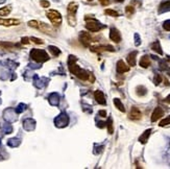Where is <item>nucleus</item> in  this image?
I'll return each mask as SVG.
<instances>
[{
	"label": "nucleus",
	"mask_w": 170,
	"mask_h": 169,
	"mask_svg": "<svg viewBox=\"0 0 170 169\" xmlns=\"http://www.w3.org/2000/svg\"><path fill=\"white\" fill-rule=\"evenodd\" d=\"M76 56H69L68 58V68L69 71H70L72 74H74L76 77H78L81 80H90V77L92 79H94V76L92 73H89L88 71L84 70V69H81L76 64Z\"/></svg>",
	"instance_id": "f257e3e1"
},
{
	"label": "nucleus",
	"mask_w": 170,
	"mask_h": 169,
	"mask_svg": "<svg viewBox=\"0 0 170 169\" xmlns=\"http://www.w3.org/2000/svg\"><path fill=\"white\" fill-rule=\"evenodd\" d=\"M78 10V4L76 2H70L67 7V21L69 25H76V13Z\"/></svg>",
	"instance_id": "f03ea898"
},
{
	"label": "nucleus",
	"mask_w": 170,
	"mask_h": 169,
	"mask_svg": "<svg viewBox=\"0 0 170 169\" xmlns=\"http://www.w3.org/2000/svg\"><path fill=\"white\" fill-rule=\"evenodd\" d=\"M28 26L32 28H36V29H39L40 31H42L43 34H47L49 36H53L52 32H54L53 28L51 27L50 25L44 23V22L41 21H37V20H32V21L28 22Z\"/></svg>",
	"instance_id": "7ed1b4c3"
},
{
	"label": "nucleus",
	"mask_w": 170,
	"mask_h": 169,
	"mask_svg": "<svg viewBox=\"0 0 170 169\" xmlns=\"http://www.w3.org/2000/svg\"><path fill=\"white\" fill-rule=\"evenodd\" d=\"M85 20H86V28L91 32H97L104 27V26L102 25L99 21H97L94 17H88V16H86Z\"/></svg>",
	"instance_id": "20e7f679"
},
{
	"label": "nucleus",
	"mask_w": 170,
	"mask_h": 169,
	"mask_svg": "<svg viewBox=\"0 0 170 169\" xmlns=\"http://www.w3.org/2000/svg\"><path fill=\"white\" fill-rule=\"evenodd\" d=\"M29 56L32 61L37 63H44L49 60V56L47 52L42 49H32L29 53Z\"/></svg>",
	"instance_id": "39448f33"
},
{
	"label": "nucleus",
	"mask_w": 170,
	"mask_h": 169,
	"mask_svg": "<svg viewBox=\"0 0 170 169\" xmlns=\"http://www.w3.org/2000/svg\"><path fill=\"white\" fill-rule=\"evenodd\" d=\"M46 16L50 20V22L52 23L53 26H55V27L61 26V24L63 22V18L60 12L55 11V10H48L46 13Z\"/></svg>",
	"instance_id": "423d86ee"
},
{
	"label": "nucleus",
	"mask_w": 170,
	"mask_h": 169,
	"mask_svg": "<svg viewBox=\"0 0 170 169\" xmlns=\"http://www.w3.org/2000/svg\"><path fill=\"white\" fill-rule=\"evenodd\" d=\"M69 123V117L65 113H62L54 119V124L58 127H65Z\"/></svg>",
	"instance_id": "0eeeda50"
},
{
	"label": "nucleus",
	"mask_w": 170,
	"mask_h": 169,
	"mask_svg": "<svg viewBox=\"0 0 170 169\" xmlns=\"http://www.w3.org/2000/svg\"><path fill=\"white\" fill-rule=\"evenodd\" d=\"M79 41H81V43L83 44L85 47H88V46L92 43L93 39H92V37L90 36L89 32L81 31V34H79Z\"/></svg>",
	"instance_id": "6e6552de"
},
{
	"label": "nucleus",
	"mask_w": 170,
	"mask_h": 169,
	"mask_svg": "<svg viewBox=\"0 0 170 169\" xmlns=\"http://www.w3.org/2000/svg\"><path fill=\"white\" fill-rule=\"evenodd\" d=\"M110 39L115 42V43H120L121 42V34H120V31L115 27H111L110 29Z\"/></svg>",
	"instance_id": "1a4fd4ad"
},
{
	"label": "nucleus",
	"mask_w": 170,
	"mask_h": 169,
	"mask_svg": "<svg viewBox=\"0 0 170 169\" xmlns=\"http://www.w3.org/2000/svg\"><path fill=\"white\" fill-rule=\"evenodd\" d=\"M16 111H14L13 109H7L3 113V117L7 122H13L17 120V116H16Z\"/></svg>",
	"instance_id": "9d476101"
},
{
	"label": "nucleus",
	"mask_w": 170,
	"mask_h": 169,
	"mask_svg": "<svg viewBox=\"0 0 170 169\" xmlns=\"http://www.w3.org/2000/svg\"><path fill=\"white\" fill-rule=\"evenodd\" d=\"M23 127L25 131L27 132H32L36 129V121L32 118H27L23 121Z\"/></svg>",
	"instance_id": "9b49d317"
},
{
	"label": "nucleus",
	"mask_w": 170,
	"mask_h": 169,
	"mask_svg": "<svg viewBox=\"0 0 170 169\" xmlns=\"http://www.w3.org/2000/svg\"><path fill=\"white\" fill-rule=\"evenodd\" d=\"M116 71H117V73H119V74L128 72V71H130V66H128L123 61L120 60L118 61L117 65H116Z\"/></svg>",
	"instance_id": "f8f14e48"
},
{
	"label": "nucleus",
	"mask_w": 170,
	"mask_h": 169,
	"mask_svg": "<svg viewBox=\"0 0 170 169\" xmlns=\"http://www.w3.org/2000/svg\"><path fill=\"white\" fill-rule=\"evenodd\" d=\"M164 116V110L162 109L161 107H158L153 110L152 114H151V121L155 122L158 121L159 119H161L162 117Z\"/></svg>",
	"instance_id": "ddd939ff"
},
{
	"label": "nucleus",
	"mask_w": 170,
	"mask_h": 169,
	"mask_svg": "<svg viewBox=\"0 0 170 169\" xmlns=\"http://www.w3.org/2000/svg\"><path fill=\"white\" fill-rule=\"evenodd\" d=\"M94 97H95V100L97 103L101 105H106V96H104L103 92L100 90H97L94 92Z\"/></svg>",
	"instance_id": "4468645a"
},
{
	"label": "nucleus",
	"mask_w": 170,
	"mask_h": 169,
	"mask_svg": "<svg viewBox=\"0 0 170 169\" xmlns=\"http://www.w3.org/2000/svg\"><path fill=\"white\" fill-rule=\"evenodd\" d=\"M128 117H130V119H132V120H140L141 118H142V113H141V111L139 110V108L133 107L130 112Z\"/></svg>",
	"instance_id": "2eb2a0df"
},
{
	"label": "nucleus",
	"mask_w": 170,
	"mask_h": 169,
	"mask_svg": "<svg viewBox=\"0 0 170 169\" xmlns=\"http://www.w3.org/2000/svg\"><path fill=\"white\" fill-rule=\"evenodd\" d=\"M20 24V21L18 19H2L0 18V25L2 26H17Z\"/></svg>",
	"instance_id": "dca6fc26"
},
{
	"label": "nucleus",
	"mask_w": 170,
	"mask_h": 169,
	"mask_svg": "<svg viewBox=\"0 0 170 169\" xmlns=\"http://www.w3.org/2000/svg\"><path fill=\"white\" fill-rule=\"evenodd\" d=\"M91 50L94 52H102V51H111V52H114L115 49L114 47L111 45H106V46H93L91 47Z\"/></svg>",
	"instance_id": "f3484780"
},
{
	"label": "nucleus",
	"mask_w": 170,
	"mask_h": 169,
	"mask_svg": "<svg viewBox=\"0 0 170 169\" xmlns=\"http://www.w3.org/2000/svg\"><path fill=\"white\" fill-rule=\"evenodd\" d=\"M170 12V0H164L162 1L159 7V14Z\"/></svg>",
	"instance_id": "a211bd4d"
},
{
	"label": "nucleus",
	"mask_w": 170,
	"mask_h": 169,
	"mask_svg": "<svg viewBox=\"0 0 170 169\" xmlns=\"http://www.w3.org/2000/svg\"><path fill=\"white\" fill-rule=\"evenodd\" d=\"M137 53H138L137 51H132L130 53H128V58H126V61H128V65H130V67L136 66V64H137V59H136L137 58Z\"/></svg>",
	"instance_id": "6ab92c4d"
},
{
	"label": "nucleus",
	"mask_w": 170,
	"mask_h": 169,
	"mask_svg": "<svg viewBox=\"0 0 170 169\" xmlns=\"http://www.w3.org/2000/svg\"><path fill=\"white\" fill-rule=\"evenodd\" d=\"M48 101L51 105H58L60 103V95L58 93H51L48 97Z\"/></svg>",
	"instance_id": "aec40b11"
},
{
	"label": "nucleus",
	"mask_w": 170,
	"mask_h": 169,
	"mask_svg": "<svg viewBox=\"0 0 170 169\" xmlns=\"http://www.w3.org/2000/svg\"><path fill=\"white\" fill-rule=\"evenodd\" d=\"M151 132H152V129H146V131H145L144 133H143L142 135L139 137V142H140V143H142V144L146 143V142L148 141V138H149V136H150Z\"/></svg>",
	"instance_id": "412c9836"
},
{
	"label": "nucleus",
	"mask_w": 170,
	"mask_h": 169,
	"mask_svg": "<svg viewBox=\"0 0 170 169\" xmlns=\"http://www.w3.org/2000/svg\"><path fill=\"white\" fill-rule=\"evenodd\" d=\"M139 64H140V66L142 67V68H148V67L150 66V59H149V56H143L142 58H141Z\"/></svg>",
	"instance_id": "4be33fe9"
},
{
	"label": "nucleus",
	"mask_w": 170,
	"mask_h": 169,
	"mask_svg": "<svg viewBox=\"0 0 170 169\" xmlns=\"http://www.w3.org/2000/svg\"><path fill=\"white\" fill-rule=\"evenodd\" d=\"M34 86H36L37 88L41 89V88H43V87L45 86L44 81H46V79H45V78H39L38 75H34Z\"/></svg>",
	"instance_id": "5701e85b"
},
{
	"label": "nucleus",
	"mask_w": 170,
	"mask_h": 169,
	"mask_svg": "<svg viewBox=\"0 0 170 169\" xmlns=\"http://www.w3.org/2000/svg\"><path fill=\"white\" fill-rule=\"evenodd\" d=\"M151 49H152L153 51L157 52V53H159L160 56L163 54V50H162L161 44H160L159 41H155V42H153V43L151 44Z\"/></svg>",
	"instance_id": "b1692460"
},
{
	"label": "nucleus",
	"mask_w": 170,
	"mask_h": 169,
	"mask_svg": "<svg viewBox=\"0 0 170 169\" xmlns=\"http://www.w3.org/2000/svg\"><path fill=\"white\" fill-rule=\"evenodd\" d=\"M113 102H114L115 107L117 108L120 112H122V113H125V108H124L123 103H122V101L120 100L119 98H114V99H113Z\"/></svg>",
	"instance_id": "393cba45"
},
{
	"label": "nucleus",
	"mask_w": 170,
	"mask_h": 169,
	"mask_svg": "<svg viewBox=\"0 0 170 169\" xmlns=\"http://www.w3.org/2000/svg\"><path fill=\"white\" fill-rule=\"evenodd\" d=\"M20 143H21V141H20L19 138H12V139H10L7 141V145L10 147H18L20 145Z\"/></svg>",
	"instance_id": "a878e982"
},
{
	"label": "nucleus",
	"mask_w": 170,
	"mask_h": 169,
	"mask_svg": "<svg viewBox=\"0 0 170 169\" xmlns=\"http://www.w3.org/2000/svg\"><path fill=\"white\" fill-rule=\"evenodd\" d=\"M136 93L138 96H145L147 93V89L144 86H138L136 89Z\"/></svg>",
	"instance_id": "bb28decb"
},
{
	"label": "nucleus",
	"mask_w": 170,
	"mask_h": 169,
	"mask_svg": "<svg viewBox=\"0 0 170 169\" xmlns=\"http://www.w3.org/2000/svg\"><path fill=\"white\" fill-rule=\"evenodd\" d=\"M12 12V7L11 5H7V7L0 9V16H9Z\"/></svg>",
	"instance_id": "cd10ccee"
},
{
	"label": "nucleus",
	"mask_w": 170,
	"mask_h": 169,
	"mask_svg": "<svg viewBox=\"0 0 170 169\" xmlns=\"http://www.w3.org/2000/svg\"><path fill=\"white\" fill-rule=\"evenodd\" d=\"M106 127H108V133L110 134V135H112L113 133H114V125H113V120L112 118H108V120L106 122Z\"/></svg>",
	"instance_id": "c85d7f7f"
},
{
	"label": "nucleus",
	"mask_w": 170,
	"mask_h": 169,
	"mask_svg": "<svg viewBox=\"0 0 170 169\" xmlns=\"http://www.w3.org/2000/svg\"><path fill=\"white\" fill-rule=\"evenodd\" d=\"M48 49L54 56H59L61 54V50L59 49L58 47H55V46H52V45L48 46Z\"/></svg>",
	"instance_id": "c756f323"
},
{
	"label": "nucleus",
	"mask_w": 170,
	"mask_h": 169,
	"mask_svg": "<svg viewBox=\"0 0 170 169\" xmlns=\"http://www.w3.org/2000/svg\"><path fill=\"white\" fill-rule=\"evenodd\" d=\"M104 14L108 16H111V17H119V13L114 10H111V9H108L104 11Z\"/></svg>",
	"instance_id": "7c9ffc66"
},
{
	"label": "nucleus",
	"mask_w": 170,
	"mask_h": 169,
	"mask_svg": "<svg viewBox=\"0 0 170 169\" xmlns=\"http://www.w3.org/2000/svg\"><path fill=\"white\" fill-rule=\"evenodd\" d=\"M2 129L4 134H11L12 132H13V126L10 123H5L4 125L2 126Z\"/></svg>",
	"instance_id": "2f4dec72"
},
{
	"label": "nucleus",
	"mask_w": 170,
	"mask_h": 169,
	"mask_svg": "<svg viewBox=\"0 0 170 169\" xmlns=\"http://www.w3.org/2000/svg\"><path fill=\"white\" fill-rule=\"evenodd\" d=\"M125 14L128 16V17H130L132 15H134V14H135V7H133V5H128V7H125Z\"/></svg>",
	"instance_id": "473e14b6"
},
{
	"label": "nucleus",
	"mask_w": 170,
	"mask_h": 169,
	"mask_svg": "<svg viewBox=\"0 0 170 169\" xmlns=\"http://www.w3.org/2000/svg\"><path fill=\"white\" fill-rule=\"evenodd\" d=\"M25 110H26V105H24V103H20V105H17V108L15 109V111L17 114H21L22 112H24Z\"/></svg>",
	"instance_id": "72a5a7b5"
},
{
	"label": "nucleus",
	"mask_w": 170,
	"mask_h": 169,
	"mask_svg": "<svg viewBox=\"0 0 170 169\" xmlns=\"http://www.w3.org/2000/svg\"><path fill=\"white\" fill-rule=\"evenodd\" d=\"M168 124H170V115L167 116L166 118H164V119L160 122L159 125L161 126V127H163V126H166V125H168Z\"/></svg>",
	"instance_id": "f704fd0d"
},
{
	"label": "nucleus",
	"mask_w": 170,
	"mask_h": 169,
	"mask_svg": "<svg viewBox=\"0 0 170 169\" xmlns=\"http://www.w3.org/2000/svg\"><path fill=\"white\" fill-rule=\"evenodd\" d=\"M162 79H163V77H162L160 74H155V78H153V83H155V86H159L160 83H162Z\"/></svg>",
	"instance_id": "c9c22d12"
},
{
	"label": "nucleus",
	"mask_w": 170,
	"mask_h": 169,
	"mask_svg": "<svg viewBox=\"0 0 170 169\" xmlns=\"http://www.w3.org/2000/svg\"><path fill=\"white\" fill-rule=\"evenodd\" d=\"M30 39V41H32L34 43H36V44H44V41L42 40V39H39V38H34V37H32V38H29Z\"/></svg>",
	"instance_id": "e433bc0d"
},
{
	"label": "nucleus",
	"mask_w": 170,
	"mask_h": 169,
	"mask_svg": "<svg viewBox=\"0 0 170 169\" xmlns=\"http://www.w3.org/2000/svg\"><path fill=\"white\" fill-rule=\"evenodd\" d=\"M163 28L166 31H170V20H166L163 23Z\"/></svg>",
	"instance_id": "4c0bfd02"
},
{
	"label": "nucleus",
	"mask_w": 170,
	"mask_h": 169,
	"mask_svg": "<svg viewBox=\"0 0 170 169\" xmlns=\"http://www.w3.org/2000/svg\"><path fill=\"white\" fill-rule=\"evenodd\" d=\"M40 4H41V7H44V9H47V7H50V2H49V1H47V0H41Z\"/></svg>",
	"instance_id": "58836bf2"
},
{
	"label": "nucleus",
	"mask_w": 170,
	"mask_h": 169,
	"mask_svg": "<svg viewBox=\"0 0 170 169\" xmlns=\"http://www.w3.org/2000/svg\"><path fill=\"white\" fill-rule=\"evenodd\" d=\"M21 43L23 44V45H27V44L30 43V39L27 38V37H23V38L21 39Z\"/></svg>",
	"instance_id": "ea45409f"
},
{
	"label": "nucleus",
	"mask_w": 170,
	"mask_h": 169,
	"mask_svg": "<svg viewBox=\"0 0 170 169\" xmlns=\"http://www.w3.org/2000/svg\"><path fill=\"white\" fill-rule=\"evenodd\" d=\"M141 44V41H140V37H139L138 34H135V45L139 46Z\"/></svg>",
	"instance_id": "a19ab883"
},
{
	"label": "nucleus",
	"mask_w": 170,
	"mask_h": 169,
	"mask_svg": "<svg viewBox=\"0 0 170 169\" xmlns=\"http://www.w3.org/2000/svg\"><path fill=\"white\" fill-rule=\"evenodd\" d=\"M1 46L2 47H4V48H12L13 46H15L13 43H7V42H4V43H2L1 44Z\"/></svg>",
	"instance_id": "79ce46f5"
},
{
	"label": "nucleus",
	"mask_w": 170,
	"mask_h": 169,
	"mask_svg": "<svg viewBox=\"0 0 170 169\" xmlns=\"http://www.w3.org/2000/svg\"><path fill=\"white\" fill-rule=\"evenodd\" d=\"M99 2L102 7H108L110 4V0H99Z\"/></svg>",
	"instance_id": "37998d69"
},
{
	"label": "nucleus",
	"mask_w": 170,
	"mask_h": 169,
	"mask_svg": "<svg viewBox=\"0 0 170 169\" xmlns=\"http://www.w3.org/2000/svg\"><path fill=\"white\" fill-rule=\"evenodd\" d=\"M98 115L100 116V117H106V112L104 111V110H100L99 112H98Z\"/></svg>",
	"instance_id": "c03bdc74"
},
{
	"label": "nucleus",
	"mask_w": 170,
	"mask_h": 169,
	"mask_svg": "<svg viewBox=\"0 0 170 169\" xmlns=\"http://www.w3.org/2000/svg\"><path fill=\"white\" fill-rule=\"evenodd\" d=\"M106 122H98V124H97V126L98 127H100V129H102V127H104L106 126Z\"/></svg>",
	"instance_id": "a18cd8bd"
},
{
	"label": "nucleus",
	"mask_w": 170,
	"mask_h": 169,
	"mask_svg": "<svg viewBox=\"0 0 170 169\" xmlns=\"http://www.w3.org/2000/svg\"><path fill=\"white\" fill-rule=\"evenodd\" d=\"M164 102H166V103H170V94L168 95V96L166 97L165 99H164Z\"/></svg>",
	"instance_id": "49530a36"
},
{
	"label": "nucleus",
	"mask_w": 170,
	"mask_h": 169,
	"mask_svg": "<svg viewBox=\"0 0 170 169\" xmlns=\"http://www.w3.org/2000/svg\"><path fill=\"white\" fill-rule=\"evenodd\" d=\"M5 1H7V0H0V4H3Z\"/></svg>",
	"instance_id": "de8ad7c7"
},
{
	"label": "nucleus",
	"mask_w": 170,
	"mask_h": 169,
	"mask_svg": "<svg viewBox=\"0 0 170 169\" xmlns=\"http://www.w3.org/2000/svg\"><path fill=\"white\" fill-rule=\"evenodd\" d=\"M114 1H116V2H123L124 0H114Z\"/></svg>",
	"instance_id": "09e8293b"
},
{
	"label": "nucleus",
	"mask_w": 170,
	"mask_h": 169,
	"mask_svg": "<svg viewBox=\"0 0 170 169\" xmlns=\"http://www.w3.org/2000/svg\"><path fill=\"white\" fill-rule=\"evenodd\" d=\"M167 61H169L170 62V56H167Z\"/></svg>",
	"instance_id": "8fccbe9b"
},
{
	"label": "nucleus",
	"mask_w": 170,
	"mask_h": 169,
	"mask_svg": "<svg viewBox=\"0 0 170 169\" xmlns=\"http://www.w3.org/2000/svg\"><path fill=\"white\" fill-rule=\"evenodd\" d=\"M0 145H1V139H0Z\"/></svg>",
	"instance_id": "3c124183"
},
{
	"label": "nucleus",
	"mask_w": 170,
	"mask_h": 169,
	"mask_svg": "<svg viewBox=\"0 0 170 169\" xmlns=\"http://www.w3.org/2000/svg\"><path fill=\"white\" fill-rule=\"evenodd\" d=\"M88 1H93V0H88Z\"/></svg>",
	"instance_id": "603ef678"
},
{
	"label": "nucleus",
	"mask_w": 170,
	"mask_h": 169,
	"mask_svg": "<svg viewBox=\"0 0 170 169\" xmlns=\"http://www.w3.org/2000/svg\"><path fill=\"white\" fill-rule=\"evenodd\" d=\"M0 158H1V157H0ZM0 160H1V159H0Z\"/></svg>",
	"instance_id": "864d4df0"
},
{
	"label": "nucleus",
	"mask_w": 170,
	"mask_h": 169,
	"mask_svg": "<svg viewBox=\"0 0 170 169\" xmlns=\"http://www.w3.org/2000/svg\"><path fill=\"white\" fill-rule=\"evenodd\" d=\"M0 102H1V101H0Z\"/></svg>",
	"instance_id": "5fc2aeb1"
}]
</instances>
